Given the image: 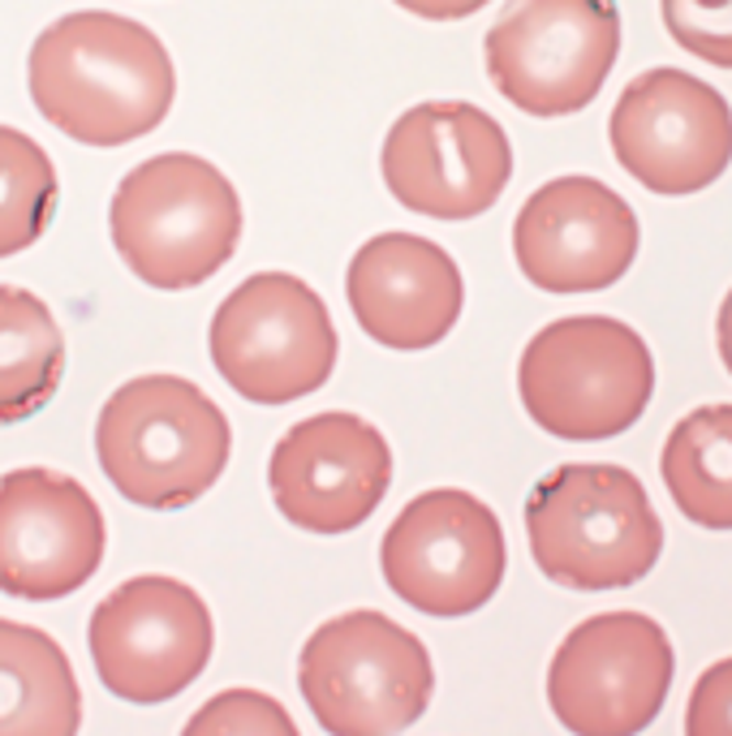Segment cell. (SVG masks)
I'll return each instance as SVG.
<instances>
[{"label":"cell","mask_w":732,"mask_h":736,"mask_svg":"<svg viewBox=\"0 0 732 736\" xmlns=\"http://www.w3.org/2000/svg\"><path fill=\"white\" fill-rule=\"evenodd\" d=\"M26 83L44 121L87 147H121L151 134L177 96L160 35L108 9L52 22L31 48Z\"/></svg>","instance_id":"cell-1"},{"label":"cell","mask_w":732,"mask_h":736,"mask_svg":"<svg viewBox=\"0 0 732 736\" xmlns=\"http://www.w3.org/2000/svg\"><path fill=\"white\" fill-rule=\"evenodd\" d=\"M233 431L220 405L182 375H139L103 400L99 470L139 508H186L216 487Z\"/></svg>","instance_id":"cell-2"},{"label":"cell","mask_w":732,"mask_h":736,"mask_svg":"<svg viewBox=\"0 0 732 736\" xmlns=\"http://www.w3.org/2000/svg\"><path fill=\"white\" fill-rule=\"evenodd\" d=\"M112 245L151 289H195L238 250L242 202L233 182L186 151L151 155L112 195Z\"/></svg>","instance_id":"cell-3"},{"label":"cell","mask_w":732,"mask_h":736,"mask_svg":"<svg viewBox=\"0 0 732 736\" xmlns=\"http://www.w3.org/2000/svg\"><path fill=\"white\" fill-rule=\"evenodd\" d=\"M535 564L569 590L642 582L664 547L651 495L621 465H560L526 504Z\"/></svg>","instance_id":"cell-4"},{"label":"cell","mask_w":732,"mask_h":736,"mask_svg":"<svg viewBox=\"0 0 732 736\" xmlns=\"http://www.w3.org/2000/svg\"><path fill=\"white\" fill-rule=\"evenodd\" d=\"M522 405L556 440H612L646 414L655 393L651 349L630 323L573 315L531 337L517 366Z\"/></svg>","instance_id":"cell-5"},{"label":"cell","mask_w":732,"mask_h":736,"mask_svg":"<svg viewBox=\"0 0 732 736\" xmlns=\"http://www.w3.org/2000/svg\"><path fill=\"white\" fill-rule=\"evenodd\" d=\"M297 685L328 736H396L431 706L436 668L409 629L362 607L306 638Z\"/></svg>","instance_id":"cell-6"},{"label":"cell","mask_w":732,"mask_h":736,"mask_svg":"<svg viewBox=\"0 0 732 736\" xmlns=\"http://www.w3.org/2000/svg\"><path fill=\"white\" fill-rule=\"evenodd\" d=\"M211 362L250 405H289L328 384L337 366V328L306 281L259 272L211 315Z\"/></svg>","instance_id":"cell-7"},{"label":"cell","mask_w":732,"mask_h":736,"mask_svg":"<svg viewBox=\"0 0 732 736\" xmlns=\"http://www.w3.org/2000/svg\"><path fill=\"white\" fill-rule=\"evenodd\" d=\"M621 52L612 0H513L483 40L495 91L531 117L582 112Z\"/></svg>","instance_id":"cell-8"},{"label":"cell","mask_w":732,"mask_h":736,"mask_svg":"<svg viewBox=\"0 0 732 736\" xmlns=\"http://www.w3.org/2000/svg\"><path fill=\"white\" fill-rule=\"evenodd\" d=\"M673 668V641L651 616L603 612L556 646L547 702L573 736H637L664 711Z\"/></svg>","instance_id":"cell-9"},{"label":"cell","mask_w":732,"mask_h":736,"mask_svg":"<svg viewBox=\"0 0 732 736\" xmlns=\"http://www.w3.org/2000/svg\"><path fill=\"white\" fill-rule=\"evenodd\" d=\"M87 646L108 693L134 706H155L203 677L216 629L198 590L177 578L143 573L99 598Z\"/></svg>","instance_id":"cell-10"},{"label":"cell","mask_w":732,"mask_h":736,"mask_svg":"<svg viewBox=\"0 0 732 736\" xmlns=\"http://www.w3.org/2000/svg\"><path fill=\"white\" fill-rule=\"evenodd\" d=\"M380 569L396 598L427 616H470L500 590L504 530L470 491H423L401 508L380 547Z\"/></svg>","instance_id":"cell-11"},{"label":"cell","mask_w":732,"mask_h":736,"mask_svg":"<svg viewBox=\"0 0 732 736\" xmlns=\"http://www.w3.org/2000/svg\"><path fill=\"white\" fill-rule=\"evenodd\" d=\"M380 168L401 207L431 220H474L504 195L513 147L500 121L474 103H418L396 117Z\"/></svg>","instance_id":"cell-12"},{"label":"cell","mask_w":732,"mask_h":736,"mask_svg":"<svg viewBox=\"0 0 732 736\" xmlns=\"http://www.w3.org/2000/svg\"><path fill=\"white\" fill-rule=\"evenodd\" d=\"M621 168L651 195H693L732 164V108L685 69H646L621 91L612 121Z\"/></svg>","instance_id":"cell-13"},{"label":"cell","mask_w":732,"mask_h":736,"mask_svg":"<svg viewBox=\"0 0 732 736\" xmlns=\"http://www.w3.org/2000/svg\"><path fill=\"white\" fill-rule=\"evenodd\" d=\"M103 513L91 491L44 465L0 474V590L52 603L96 578Z\"/></svg>","instance_id":"cell-14"},{"label":"cell","mask_w":732,"mask_h":736,"mask_svg":"<svg viewBox=\"0 0 732 736\" xmlns=\"http://www.w3.org/2000/svg\"><path fill=\"white\" fill-rule=\"evenodd\" d=\"M281 517L310 535L358 530L389 495V440L358 414H315L285 431L267 465Z\"/></svg>","instance_id":"cell-15"},{"label":"cell","mask_w":732,"mask_h":736,"mask_svg":"<svg viewBox=\"0 0 732 736\" xmlns=\"http://www.w3.org/2000/svg\"><path fill=\"white\" fill-rule=\"evenodd\" d=\"M513 254L547 294H594L616 285L637 254V216L594 177H556L517 211Z\"/></svg>","instance_id":"cell-16"},{"label":"cell","mask_w":732,"mask_h":736,"mask_svg":"<svg viewBox=\"0 0 732 736\" xmlns=\"http://www.w3.org/2000/svg\"><path fill=\"white\" fill-rule=\"evenodd\" d=\"M345 297L358 328L389 349H431L461 315V272L418 233H380L349 263Z\"/></svg>","instance_id":"cell-17"},{"label":"cell","mask_w":732,"mask_h":736,"mask_svg":"<svg viewBox=\"0 0 732 736\" xmlns=\"http://www.w3.org/2000/svg\"><path fill=\"white\" fill-rule=\"evenodd\" d=\"M83 693L61 641L0 620V736H78Z\"/></svg>","instance_id":"cell-18"},{"label":"cell","mask_w":732,"mask_h":736,"mask_svg":"<svg viewBox=\"0 0 732 736\" xmlns=\"http://www.w3.org/2000/svg\"><path fill=\"white\" fill-rule=\"evenodd\" d=\"M65 337L52 319L48 301L0 285V427H13L40 414L61 388Z\"/></svg>","instance_id":"cell-19"},{"label":"cell","mask_w":732,"mask_h":736,"mask_svg":"<svg viewBox=\"0 0 732 736\" xmlns=\"http://www.w3.org/2000/svg\"><path fill=\"white\" fill-rule=\"evenodd\" d=\"M664 483L693 526L732 530V405H702L673 427Z\"/></svg>","instance_id":"cell-20"},{"label":"cell","mask_w":732,"mask_h":736,"mask_svg":"<svg viewBox=\"0 0 732 736\" xmlns=\"http://www.w3.org/2000/svg\"><path fill=\"white\" fill-rule=\"evenodd\" d=\"M56 211V168L31 134L0 125V259L40 242Z\"/></svg>","instance_id":"cell-21"},{"label":"cell","mask_w":732,"mask_h":736,"mask_svg":"<svg viewBox=\"0 0 732 736\" xmlns=\"http://www.w3.org/2000/svg\"><path fill=\"white\" fill-rule=\"evenodd\" d=\"M182 736H302L293 715L259 689H225L190 715Z\"/></svg>","instance_id":"cell-22"},{"label":"cell","mask_w":732,"mask_h":736,"mask_svg":"<svg viewBox=\"0 0 732 736\" xmlns=\"http://www.w3.org/2000/svg\"><path fill=\"white\" fill-rule=\"evenodd\" d=\"M664 22L685 52L732 69V0H664Z\"/></svg>","instance_id":"cell-23"},{"label":"cell","mask_w":732,"mask_h":736,"mask_svg":"<svg viewBox=\"0 0 732 736\" xmlns=\"http://www.w3.org/2000/svg\"><path fill=\"white\" fill-rule=\"evenodd\" d=\"M685 736H732V659L698 677L685 706Z\"/></svg>","instance_id":"cell-24"},{"label":"cell","mask_w":732,"mask_h":736,"mask_svg":"<svg viewBox=\"0 0 732 736\" xmlns=\"http://www.w3.org/2000/svg\"><path fill=\"white\" fill-rule=\"evenodd\" d=\"M396 4L418 13V18H427V22H457V18L479 13L488 0H396Z\"/></svg>","instance_id":"cell-25"},{"label":"cell","mask_w":732,"mask_h":736,"mask_svg":"<svg viewBox=\"0 0 732 736\" xmlns=\"http://www.w3.org/2000/svg\"><path fill=\"white\" fill-rule=\"evenodd\" d=\"M715 337H720V358H724V366L732 371V289H729V297H724V306H720Z\"/></svg>","instance_id":"cell-26"}]
</instances>
